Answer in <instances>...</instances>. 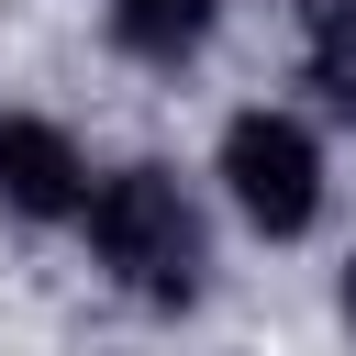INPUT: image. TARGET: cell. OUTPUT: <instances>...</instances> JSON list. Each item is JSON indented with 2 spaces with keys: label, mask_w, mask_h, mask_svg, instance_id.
I'll return each mask as SVG.
<instances>
[{
  "label": "cell",
  "mask_w": 356,
  "mask_h": 356,
  "mask_svg": "<svg viewBox=\"0 0 356 356\" xmlns=\"http://www.w3.org/2000/svg\"><path fill=\"white\" fill-rule=\"evenodd\" d=\"M89 245H100V267H111L134 300H156V312L200 300L211 245H200V211H189V189H178L167 167H122V178H100V189H89Z\"/></svg>",
  "instance_id": "6da1fadb"
},
{
  "label": "cell",
  "mask_w": 356,
  "mask_h": 356,
  "mask_svg": "<svg viewBox=\"0 0 356 356\" xmlns=\"http://www.w3.org/2000/svg\"><path fill=\"white\" fill-rule=\"evenodd\" d=\"M222 189L256 234H312L323 211V145L289 122V111H234L222 122Z\"/></svg>",
  "instance_id": "7a4b0ae2"
},
{
  "label": "cell",
  "mask_w": 356,
  "mask_h": 356,
  "mask_svg": "<svg viewBox=\"0 0 356 356\" xmlns=\"http://www.w3.org/2000/svg\"><path fill=\"white\" fill-rule=\"evenodd\" d=\"M0 200H11L22 222H67V211H89V167H78V145H67L56 122H33V111H0Z\"/></svg>",
  "instance_id": "3957f363"
},
{
  "label": "cell",
  "mask_w": 356,
  "mask_h": 356,
  "mask_svg": "<svg viewBox=\"0 0 356 356\" xmlns=\"http://www.w3.org/2000/svg\"><path fill=\"white\" fill-rule=\"evenodd\" d=\"M111 33H122V56L178 67V56L211 44V0H111Z\"/></svg>",
  "instance_id": "277c9868"
},
{
  "label": "cell",
  "mask_w": 356,
  "mask_h": 356,
  "mask_svg": "<svg viewBox=\"0 0 356 356\" xmlns=\"http://www.w3.org/2000/svg\"><path fill=\"white\" fill-rule=\"evenodd\" d=\"M312 89L356 122V0H334V11H312Z\"/></svg>",
  "instance_id": "5b68a950"
},
{
  "label": "cell",
  "mask_w": 356,
  "mask_h": 356,
  "mask_svg": "<svg viewBox=\"0 0 356 356\" xmlns=\"http://www.w3.org/2000/svg\"><path fill=\"white\" fill-rule=\"evenodd\" d=\"M345 323H356V256H345Z\"/></svg>",
  "instance_id": "8992f818"
}]
</instances>
